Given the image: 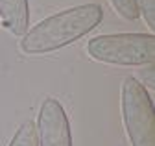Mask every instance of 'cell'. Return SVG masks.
I'll list each match as a JSON object with an SVG mask.
<instances>
[{
  "instance_id": "obj_7",
  "label": "cell",
  "mask_w": 155,
  "mask_h": 146,
  "mask_svg": "<svg viewBox=\"0 0 155 146\" xmlns=\"http://www.w3.org/2000/svg\"><path fill=\"white\" fill-rule=\"evenodd\" d=\"M114 11L126 21H137L139 19V8L135 0H109Z\"/></svg>"
},
{
  "instance_id": "obj_3",
  "label": "cell",
  "mask_w": 155,
  "mask_h": 146,
  "mask_svg": "<svg viewBox=\"0 0 155 146\" xmlns=\"http://www.w3.org/2000/svg\"><path fill=\"white\" fill-rule=\"evenodd\" d=\"M120 107L131 146H155V111L144 83L126 78L120 89Z\"/></svg>"
},
{
  "instance_id": "obj_5",
  "label": "cell",
  "mask_w": 155,
  "mask_h": 146,
  "mask_svg": "<svg viewBox=\"0 0 155 146\" xmlns=\"http://www.w3.org/2000/svg\"><path fill=\"white\" fill-rule=\"evenodd\" d=\"M0 21L11 35L22 37L30 30L28 0H0Z\"/></svg>"
},
{
  "instance_id": "obj_4",
  "label": "cell",
  "mask_w": 155,
  "mask_h": 146,
  "mask_svg": "<svg viewBox=\"0 0 155 146\" xmlns=\"http://www.w3.org/2000/svg\"><path fill=\"white\" fill-rule=\"evenodd\" d=\"M35 130L39 146H72L68 117L55 98H46L41 104Z\"/></svg>"
},
{
  "instance_id": "obj_8",
  "label": "cell",
  "mask_w": 155,
  "mask_h": 146,
  "mask_svg": "<svg viewBox=\"0 0 155 146\" xmlns=\"http://www.w3.org/2000/svg\"><path fill=\"white\" fill-rule=\"evenodd\" d=\"M139 8V15L144 17L148 28L153 32L155 30V0H135Z\"/></svg>"
},
{
  "instance_id": "obj_1",
  "label": "cell",
  "mask_w": 155,
  "mask_h": 146,
  "mask_svg": "<svg viewBox=\"0 0 155 146\" xmlns=\"http://www.w3.org/2000/svg\"><path fill=\"white\" fill-rule=\"evenodd\" d=\"M104 19V9L98 4H83L63 9L48 19L31 26L24 35L18 48L28 56L50 54L61 50L78 39L85 37Z\"/></svg>"
},
{
  "instance_id": "obj_2",
  "label": "cell",
  "mask_w": 155,
  "mask_h": 146,
  "mask_svg": "<svg viewBox=\"0 0 155 146\" xmlns=\"http://www.w3.org/2000/svg\"><path fill=\"white\" fill-rule=\"evenodd\" d=\"M87 54L100 63L120 67L151 65L155 59L153 33H109L96 35L87 43Z\"/></svg>"
},
{
  "instance_id": "obj_6",
  "label": "cell",
  "mask_w": 155,
  "mask_h": 146,
  "mask_svg": "<svg viewBox=\"0 0 155 146\" xmlns=\"http://www.w3.org/2000/svg\"><path fill=\"white\" fill-rule=\"evenodd\" d=\"M9 146H39L37 141V130H35V122L26 120L18 126L17 133L13 135Z\"/></svg>"
}]
</instances>
